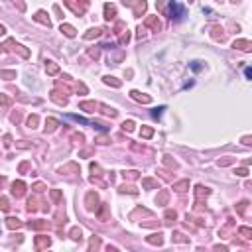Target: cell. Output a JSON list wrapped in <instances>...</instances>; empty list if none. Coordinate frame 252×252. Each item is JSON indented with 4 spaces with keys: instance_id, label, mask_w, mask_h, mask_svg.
<instances>
[{
    "instance_id": "12",
    "label": "cell",
    "mask_w": 252,
    "mask_h": 252,
    "mask_svg": "<svg viewBox=\"0 0 252 252\" xmlns=\"http://www.w3.org/2000/svg\"><path fill=\"white\" fill-rule=\"evenodd\" d=\"M81 108H83V110H87V112H93L96 108V103H81Z\"/></svg>"
},
{
    "instance_id": "21",
    "label": "cell",
    "mask_w": 252,
    "mask_h": 252,
    "mask_svg": "<svg viewBox=\"0 0 252 252\" xmlns=\"http://www.w3.org/2000/svg\"><path fill=\"white\" fill-rule=\"evenodd\" d=\"M122 130H126V132H132V130H134V122H132V120H126V122L122 124Z\"/></svg>"
},
{
    "instance_id": "26",
    "label": "cell",
    "mask_w": 252,
    "mask_h": 252,
    "mask_svg": "<svg viewBox=\"0 0 252 252\" xmlns=\"http://www.w3.org/2000/svg\"><path fill=\"white\" fill-rule=\"evenodd\" d=\"M142 183H144V187H156V185H158V183L154 181V179H144Z\"/></svg>"
},
{
    "instance_id": "28",
    "label": "cell",
    "mask_w": 252,
    "mask_h": 252,
    "mask_svg": "<svg viewBox=\"0 0 252 252\" xmlns=\"http://www.w3.org/2000/svg\"><path fill=\"white\" fill-rule=\"evenodd\" d=\"M103 112L104 114H110V116H116V110H112V108H108V107H103Z\"/></svg>"
},
{
    "instance_id": "18",
    "label": "cell",
    "mask_w": 252,
    "mask_h": 252,
    "mask_svg": "<svg viewBox=\"0 0 252 252\" xmlns=\"http://www.w3.org/2000/svg\"><path fill=\"white\" fill-rule=\"evenodd\" d=\"M146 10V0H138V6H136V14H142Z\"/></svg>"
},
{
    "instance_id": "9",
    "label": "cell",
    "mask_w": 252,
    "mask_h": 252,
    "mask_svg": "<svg viewBox=\"0 0 252 252\" xmlns=\"http://www.w3.org/2000/svg\"><path fill=\"white\" fill-rule=\"evenodd\" d=\"M96 195H95V193H89V195H87V207H89V209H93V207H96Z\"/></svg>"
},
{
    "instance_id": "32",
    "label": "cell",
    "mask_w": 252,
    "mask_h": 252,
    "mask_svg": "<svg viewBox=\"0 0 252 252\" xmlns=\"http://www.w3.org/2000/svg\"><path fill=\"white\" fill-rule=\"evenodd\" d=\"M166 217H167V219H175V213H171V211H167V213H166Z\"/></svg>"
},
{
    "instance_id": "8",
    "label": "cell",
    "mask_w": 252,
    "mask_h": 252,
    "mask_svg": "<svg viewBox=\"0 0 252 252\" xmlns=\"http://www.w3.org/2000/svg\"><path fill=\"white\" fill-rule=\"evenodd\" d=\"M146 24H148L150 28H154V32H159V30H162V24H159L156 18H148V20H146Z\"/></svg>"
},
{
    "instance_id": "25",
    "label": "cell",
    "mask_w": 252,
    "mask_h": 252,
    "mask_svg": "<svg viewBox=\"0 0 252 252\" xmlns=\"http://www.w3.org/2000/svg\"><path fill=\"white\" fill-rule=\"evenodd\" d=\"M152 134H154L152 128H142V136H144V138H150Z\"/></svg>"
},
{
    "instance_id": "5",
    "label": "cell",
    "mask_w": 252,
    "mask_h": 252,
    "mask_svg": "<svg viewBox=\"0 0 252 252\" xmlns=\"http://www.w3.org/2000/svg\"><path fill=\"white\" fill-rule=\"evenodd\" d=\"M61 32L65 33L67 37H75V28L69 26V24H61Z\"/></svg>"
},
{
    "instance_id": "22",
    "label": "cell",
    "mask_w": 252,
    "mask_h": 252,
    "mask_svg": "<svg viewBox=\"0 0 252 252\" xmlns=\"http://www.w3.org/2000/svg\"><path fill=\"white\" fill-rule=\"evenodd\" d=\"M71 238H73V240H79V238H81V229H73L71 230Z\"/></svg>"
},
{
    "instance_id": "14",
    "label": "cell",
    "mask_w": 252,
    "mask_h": 252,
    "mask_svg": "<svg viewBox=\"0 0 252 252\" xmlns=\"http://www.w3.org/2000/svg\"><path fill=\"white\" fill-rule=\"evenodd\" d=\"M8 226H10V229H18V226H22V222H20L18 219H14V217H10V219H8V222H6Z\"/></svg>"
},
{
    "instance_id": "10",
    "label": "cell",
    "mask_w": 252,
    "mask_h": 252,
    "mask_svg": "<svg viewBox=\"0 0 252 252\" xmlns=\"http://www.w3.org/2000/svg\"><path fill=\"white\" fill-rule=\"evenodd\" d=\"M100 36V28H93V30H89V33H85V40H93V37Z\"/></svg>"
},
{
    "instance_id": "4",
    "label": "cell",
    "mask_w": 252,
    "mask_h": 252,
    "mask_svg": "<svg viewBox=\"0 0 252 252\" xmlns=\"http://www.w3.org/2000/svg\"><path fill=\"white\" fill-rule=\"evenodd\" d=\"M24 189H26V185H24L22 181H16L14 185H12V193H14L16 197H20V195H22V193H24Z\"/></svg>"
},
{
    "instance_id": "30",
    "label": "cell",
    "mask_w": 252,
    "mask_h": 252,
    "mask_svg": "<svg viewBox=\"0 0 252 252\" xmlns=\"http://www.w3.org/2000/svg\"><path fill=\"white\" fill-rule=\"evenodd\" d=\"M236 173L238 175H248V170H246V167H242V170H236Z\"/></svg>"
},
{
    "instance_id": "7",
    "label": "cell",
    "mask_w": 252,
    "mask_h": 252,
    "mask_svg": "<svg viewBox=\"0 0 252 252\" xmlns=\"http://www.w3.org/2000/svg\"><path fill=\"white\" fill-rule=\"evenodd\" d=\"M234 47L242 49V51H250V41H246V40H240V41H234Z\"/></svg>"
},
{
    "instance_id": "15",
    "label": "cell",
    "mask_w": 252,
    "mask_h": 252,
    "mask_svg": "<svg viewBox=\"0 0 252 252\" xmlns=\"http://www.w3.org/2000/svg\"><path fill=\"white\" fill-rule=\"evenodd\" d=\"M55 126H57V120H55V118H49L47 122H45V132H51Z\"/></svg>"
},
{
    "instance_id": "16",
    "label": "cell",
    "mask_w": 252,
    "mask_h": 252,
    "mask_svg": "<svg viewBox=\"0 0 252 252\" xmlns=\"http://www.w3.org/2000/svg\"><path fill=\"white\" fill-rule=\"evenodd\" d=\"M0 77L10 81V79H16V73H14V71H0Z\"/></svg>"
},
{
    "instance_id": "13",
    "label": "cell",
    "mask_w": 252,
    "mask_h": 252,
    "mask_svg": "<svg viewBox=\"0 0 252 252\" xmlns=\"http://www.w3.org/2000/svg\"><path fill=\"white\" fill-rule=\"evenodd\" d=\"M187 187H189V181H187V179H185V181H179V183H175V185H173L175 191H185Z\"/></svg>"
},
{
    "instance_id": "27",
    "label": "cell",
    "mask_w": 252,
    "mask_h": 252,
    "mask_svg": "<svg viewBox=\"0 0 252 252\" xmlns=\"http://www.w3.org/2000/svg\"><path fill=\"white\" fill-rule=\"evenodd\" d=\"M28 124H30V128H33V126L37 124V116H36V114L30 116V118H28Z\"/></svg>"
},
{
    "instance_id": "6",
    "label": "cell",
    "mask_w": 252,
    "mask_h": 252,
    "mask_svg": "<svg viewBox=\"0 0 252 252\" xmlns=\"http://www.w3.org/2000/svg\"><path fill=\"white\" fill-rule=\"evenodd\" d=\"M130 95H132L134 100H140V103H150V96H148V95H140L138 91H132Z\"/></svg>"
},
{
    "instance_id": "33",
    "label": "cell",
    "mask_w": 252,
    "mask_h": 252,
    "mask_svg": "<svg viewBox=\"0 0 252 252\" xmlns=\"http://www.w3.org/2000/svg\"><path fill=\"white\" fill-rule=\"evenodd\" d=\"M4 32H6V28H4V26H0V36H4Z\"/></svg>"
},
{
    "instance_id": "1",
    "label": "cell",
    "mask_w": 252,
    "mask_h": 252,
    "mask_svg": "<svg viewBox=\"0 0 252 252\" xmlns=\"http://www.w3.org/2000/svg\"><path fill=\"white\" fill-rule=\"evenodd\" d=\"M170 6H171V10H170L171 18H175V20H177V18H181V16H183V8H181V6H177V4H175L173 0L170 2Z\"/></svg>"
},
{
    "instance_id": "2",
    "label": "cell",
    "mask_w": 252,
    "mask_h": 252,
    "mask_svg": "<svg viewBox=\"0 0 252 252\" xmlns=\"http://www.w3.org/2000/svg\"><path fill=\"white\" fill-rule=\"evenodd\" d=\"M116 14V8L112 6V4H104V18L107 20H112Z\"/></svg>"
},
{
    "instance_id": "11",
    "label": "cell",
    "mask_w": 252,
    "mask_h": 252,
    "mask_svg": "<svg viewBox=\"0 0 252 252\" xmlns=\"http://www.w3.org/2000/svg\"><path fill=\"white\" fill-rule=\"evenodd\" d=\"M45 69H47V73H49V75H55L57 71H59V69H57V65H55V63H53V61H47V65H45Z\"/></svg>"
},
{
    "instance_id": "3",
    "label": "cell",
    "mask_w": 252,
    "mask_h": 252,
    "mask_svg": "<svg viewBox=\"0 0 252 252\" xmlns=\"http://www.w3.org/2000/svg\"><path fill=\"white\" fill-rule=\"evenodd\" d=\"M33 18H36L37 20V22H41V24H45V26H51V22H49V18H47V16H45V12L44 10H40V12H37V14L36 16H33Z\"/></svg>"
},
{
    "instance_id": "17",
    "label": "cell",
    "mask_w": 252,
    "mask_h": 252,
    "mask_svg": "<svg viewBox=\"0 0 252 252\" xmlns=\"http://www.w3.org/2000/svg\"><path fill=\"white\" fill-rule=\"evenodd\" d=\"M104 83H107V85H112V87H120V81H116L114 77H104Z\"/></svg>"
},
{
    "instance_id": "23",
    "label": "cell",
    "mask_w": 252,
    "mask_h": 252,
    "mask_svg": "<svg viewBox=\"0 0 252 252\" xmlns=\"http://www.w3.org/2000/svg\"><path fill=\"white\" fill-rule=\"evenodd\" d=\"M166 110V107H159V108H154V112H152V116L154 118H159V116H162V112Z\"/></svg>"
},
{
    "instance_id": "24",
    "label": "cell",
    "mask_w": 252,
    "mask_h": 252,
    "mask_svg": "<svg viewBox=\"0 0 252 252\" xmlns=\"http://www.w3.org/2000/svg\"><path fill=\"white\" fill-rule=\"evenodd\" d=\"M148 242H152V244H162V236H159V234H154L152 238H148Z\"/></svg>"
},
{
    "instance_id": "29",
    "label": "cell",
    "mask_w": 252,
    "mask_h": 252,
    "mask_svg": "<svg viewBox=\"0 0 252 252\" xmlns=\"http://www.w3.org/2000/svg\"><path fill=\"white\" fill-rule=\"evenodd\" d=\"M0 104H4V107H6V104H10V99H8L6 95H0Z\"/></svg>"
},
{
    "instance_id": "31",
    "label": "cell",
    "mask_w": 252,
    "mask_h": 252,
    "mask_svg": "<svg viewBox=\"0 0 252 252\" xmlns=\"http://www.w3.org/2000/svg\"><path fill=\"white\" fill-rule=\"evenodd\" d=\"M51 197H53V199H55V201H59V191H51Z\"/></svg>"
},
{
    "instance_id": "20",
    "label": "cell",
    "mask_w": 252,
    "mask_h": 252,
    "mask_svg": "<svg viewBox=\"0 0 252 252\" xmlns=\"http://www.w3.org/2000/svg\"><path fill=\"white\" fill-rule=\"evenodd\" d=\"M0 209H2V211H8V209H10V205H8V199H6V197H0Z\"/></svg>"
},
{
    "instance_id": "19",
    "label": "cell",
    "mask_w": 252,
    "mask_h": 252,
    "mask_svg": "<svg viewBox=\"0 0 252 252\" xmlns=\"http://www.w3.org/2000/svg\"><path fill=\"white\" fill-rule=\"evenodd\" d=\"M44 246H49V238H37V248H44Z\"/></svg>"
}]
</instances>
